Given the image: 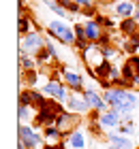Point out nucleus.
Segmentation results:
<instances>
[{
  "label": "nucleus",
  "instance_id": "obj_1",
  "mask_svg": "<svg viewBox=\"0 0 139 149\" xmlns=\"http://www.w3.org/2000/svg\"><path fill=\"white\" fill-rule=\"evenodd\" d=\"M47 34L56 40H60V43H64V45H75V40H77L75 38V30L64 19H49L47 22Z\"/></svg>",
  "mask_w": 139,
  "mask_h": 149
},
{
  "label": "nucleus",
  "instance_id": "obj_2",
  "mask_svg": "<svg viewBox=\"0 0 139 149\" xmlns=\"http://www.w3.org/2000/svg\"><path fill=\"white\" fill-rule=\"evenodd\" d=\"M41 92H43L45 96H49L54 100H58V102H62V104H66L68 96H71V90H68L66 83H64V81H60V79H49L43 85V90H41Z\"/></svg>",
  "mask_w": 139,
  "mask_h": 149
},
{
  "label": "nucleus",
  "instance_id": "obj_3",
  "mask_svg": "<svg viewBox=\"0 0 139 149\" xmlns=\"http://www.w3.org/2000/svg\"><path fill=\"white\" fill-rule=\"evenodd\" d=\"M43 139L45 136H41L32 126L19 124V143H24L26 149H39L41 145H43Z\"/></svg>",
  "mask_w": 139,
  "mask_h": 149
},
{
  "label": "nucleus",
  "instance_id": "obj_4",
  "mask_svg": "<svg viewBox=\"0 0 139 149\" xmlns=\"http://www.w3.org/2000/svg\"><path fill=\"white\" fill-rule=\"evenodd\" d=\"M77 124H79L77 115H75V113H68V111H62V113L58 115V119H56V128L60 130L62 139H66L68 134H73L75 130H77Z\"/></svg>",
  "mask_w": 139,
  "mask_h": 149
},
{
  "label": "nucleus",
  "instance_id": "obj_5",
  "mask_svg": "<svg viewBox=\"0 0 139 149\" xmlns=\"http://www.w3.org/2000/svg\"><path fill=\"white\" fill-rule=\"evenodd\" d=\"M81 60L86 62V66H88V70H94L99 64H103L105 62V58H103V49L96 43H90L86 49L81 51Z\"/></svg>",
  "mask_w": 139,
  "mask_h": 149
},
{
  "label": "nucleus",
  "instance_id": "obj_6",
  "mask_svg": "<svg viewBox=\"0 0 139 149\" xmlns=\"http://www.w3.org/2000/svg\"><path fill=\"white\" fill-rule=\"evenodd\" d=\"M60 74H62V81L66 83V87L75 94H83V90H86V85H83V77L79 72H75L73 68H60Z\"/></svg>",
  "mask_w": 139,
  "mask_h": 149
},
{
  "label": "nucleus",
  "instance_id": "obj_7",
  "mask_svg": "<svg viewBox=\"0 0 139 149\" xmlns=\"http://www.w3.org/2000/svg\"><path fill=\"white\" fill-rule=\"evenodd\" d=\"M45 43H47V38H43V34L41 32H30L28 36H24L22 38V49L28 53V56H34L39 49H43L45 47Z\"/></svg>",
  "mask_w": 139,
  "mask_h": 149
},
{
  "label": "nucleus",
  "instance_id": "obj_8",
  "mask_svg": "<svg viewBox=\"0 0 139 149\" xmlns=\"http://www.w3.org/2000/svg\"><path fill=\"white\" fill-rule=\"evenodd\" d=\"M126 92L128 90H120V87H109V90H103V98L109 109H120V107L126 102Z\"/></svg>",
  "mask_w": 139,
  "mask_h": 149
},
{
  "label": "nucleus",
  "instance_id": "obj_9",
  "mask_svg": "<svg viewBox=\"0 0 139 149\" xmlns=\"http://www.w3.org/2000/svg\"><path fill=\"white\" fill-rule=\"evenodd\" d=\"M81 96H83V100L90 104V109H94V111H99V113H105V111L109 109L107 102H105V98H103V94H99L94 87H86Z\"/></svg>",
  "mask_w": 139,
  "mask_h": 149
},
{
  "label": "nucleus",
  "instance_id": "obj_10",
  "mask_svg": "<svg viewBox=\"0 0 139 149\" xmlns=\"http://www.w3.org/2000/svg\"><path fill=\"white\" fill-rule=\"evenodd\" d=\"M66 111L68 113H75V115H86V113H90L92 109H90V104L83 100L81 94L71 92V96H68V100H66Z\"/></svg>",
  "mask_w": 139,
  "mask_h": 149
},
{
  "label": "nucleus",
  "instance_id": "obj_11",
  "mask_svg": "<svg viewBox=\"0 0 139 149\" xmlns=\"http://www.w3.org/2000/svg\"><path fill=\"white\" fill-rule=\"evenodd\" d=\"M122 124V115L118 113L116 109H107L105 113H101V119H99V126L103 130H118V126Z\"/></svg>",
  "mask_w": 139,
  "mask_h": 149
},
{
  "label": "nucleus",
  "instance_id": "obj_12",
  "mask_svg": "<svg viewBox=\"0 0 139 149\" xmlns=\"http://www.w3.org/2000/svg\"><path fill=\"white\" fill-rule=\"evenodd\" d=\"M83 28H86V38L88 43H99V38L103 36V26L96 22V19H88V22H83Z\"/></svg>",
  "mask_w": 139,
  "mask_h": 149
},
{
  "label": "nucleus",
  "instance_id": "obj_13",
  "mask_svg": "<svg viewBox=\"0 0 139 149\" xmlns=\"http://www.w3.org/2000/svg\"><path fill=\"white\" fill-rule=\"evenodd\" d=\"M135 11H137V4L131 2V0H116V4H114V13L118 17H122V19L133 17Z\"/></svg>",
  "mask_w": 139,
  "mask_h": 149
},
{
  "label": "nucleus",
  "instance_id": "obj_14",
  "mask_svg": "<svg viewBox=\"0 0 139 149\" xmlns=\"http://www.w3.org/2000/svg\"><path fill=\"white\" fill-rule=\"evenodd\" d=\"M107 141H109V145L114 147V149H135L133 139L124 136V134H118V132H109Z\"/></svg>",
  "mask_w": 139,
  "mask_h": 149
},
{
  "label": "nucleus",
  "instance_id": "obj_15",
  "mask_svg": "<svg viewBox=\"0 0 139 149\" xmlns=\"http://www.w3.org/2000/svg\"><path fill=\"white\" fill-rule=\"evenodd\" d=\"M118 28H120L122 36H131V34H135V32H139V22L135 17H126V19H120Z\"/></svg>",
  "mask_w": 139,
  "mask_h": 149
},
{
  "label": "nucleus",
  "instance_id": "obj_16",
  "mask_svg": "<svg viewBox=\"0 0 139 149\" xmlns=\"http://www.w3.org/2000/svg\"><path fill=\"white\" fill-rule=\"evenodd\" d=\"M30 32H34V30H32V19H30V15H28V13H26V15H24V13H19V19H17V34L24 38V36L30 34Z\"/></svg>",
  "mask_w": 139,
  "mask_h": 149
},
{
  "label": "nucleus",
  "instance_id": "obj_17",
  "mask_svg": "<svg viewBox=\"0 0 139 149\" xmlns=\"http://www.w3.org/2000/svg\"><path fill=\"white\" fill-rule=\"evenodd\" d=\"M66 141H68V147H73V149H83V147H86V136H83L79 130H75L73 134H68Z\"/></svg>",
  "mask_w": 139,
  "mask_h": 149
},
{
  "label": "nucleus",
  "instance_id": "obj_18",
  "mask_svg": "<svg viewBox=\"0 0 139 149\" xmlns=\"http://www.w3.org/2000/svg\"><path fill=\"white\" fill-rule=\"evenodd\" d=\"M30 98H32V107L34 109H41V107H45V102H47L45 94L41 90H37V87H30Z\"/></svg>",
  "mask_w": 139,
  "mask_h": 149
},
{
  "label": "nucleus",
  "instance_id": "obj_19",
  "mask_svg": "<svg viewBox=\"0 0 139 149\" xmlns=\"http://www.w3.org/2000/svg\"><path fill=\"white\" fill-rule=\"evenodd\" d=\"M43 136H45L47 143H58V141H62V134H60V130H58L56 126L43 128Z\"/></svg>",
  "mask_w": 139,
  "mask_h": 149
},
{
  "label": "nucleus",
  "instance_id": "obj_20",
  "mask_svg": "<svg viewBox=\"0 0 139 149\" xmlns=\"http://www.w3.org/2000/svg\"><path fill=\"white\" fill-rule=\"evenodd\" d=\"M34 66H37V60H34V56H19V74H22L24 70H34Z\"/></svg>",
  "mask_w": 139,
  "mask_h": 149
},
{
  "label": "nucleus",
  "instance_id": "obj_21",
  "mask_svg": "<svg viewBox=\"0 0 139 149\" xmlns=\"http://www.w3.org/2000/svg\"><path fill=\"white\" fill-rule=\"evenodd\" d=\"M45 4L49 6V11L54 13V15H58L60 19H68V13L62 9V4L58 2V0H45Z\"/></svg>",
  "mask_w": 139,
  "mask_h": 149
},
{
  "label": "nucleus",
  "instance_id": "obj_22",
  "mask_svg": "<svg viewBox=\"0 0 139 149\" xmlns=\"http://www.w3.org/2000/svg\"><path fill=\"white\" fill-rule=\"evenodd\" d=\"M118 134H124V136H133V134H135V124H133V117L122 119V124L118 126Z\"/></svg>",
  "mask_w": 139,
  "mask_h": 149
},
{
  "label": "nucleus",
  "instance_id": "obj_23",
  "mask_svg": "<svg viewBox=\"0 0 139 149\" xmlns=\"http://www.w3.org/2000/svg\"><path fill=\"white\" fill-rule=\"evenodd\" d=\"M58 2L62 4V9H64L68 15H71V13H73V15H79V13H81V6L75 2V0H58Z\"/></svg>",
  "mask_w": 139,
  "mask_h": 149
},
{
  "label": "nucleus",
  "instance_id": "obj_24",
  "mask_svg": "<svg viewBox=\"0 0 139 149\" xmlns=\"http://www.w3.org/2000/svg\"><path fill=\"white\" fill-rule=\"evenodd\" d=\"M32 107H17V119H19V124H28V121H32Z\"/></svg>",
  "mask_w": 139,
  "mask_h": 149
},
{
  "label": "nucleus",
  "instance_id": "obj_25",
  "mask_svg": "<svg viewBox=\"0 0 139 149\" xmlns=\"http://www.w3.org/2000/svg\"><path fill=\"white\" fill-rule=\"evenodd\" d=\"M34 60H37L39 66H43V64H47V62H49V60H54V58H52V53L47 51V47H43V49H39L37 53H34Z\"/></svg>",
  "mask_w": 139,
  "mask_h": 149
},
{
  "label": "nucleus",
  "instance_id": "obj_26",
  "mask_svg": "<svg viewBox=\"0 0 139 149\" xmlns=\"http://www.w3.org/2000/svg\"><path fill=\"white\" fill-rule=\"evenodd\" d=\"M96 22H99L105 30H114L116 26H118V24H116V19H111V17H107V15H99V17H96Z\"/></svg>",
  "mask_w": 139,
  "mask_h": 149
},
{
  "label": "nucleus",
  "instance_id": "obj_27",
  "mask_svg": "<svg viewBox=\"0 0 139 149\" xmlns=\"http://www.w3.org/2000/svg\"><path fill=\"white\" fill-rule=\"evenodd\" d=\"M101 49H103V58H105L107 62H114V60L118 58V53H120L116 47H101Z\"/></svg>",
  "mask_w": 139,
  "mask_h": 149
},
{
  "label": "nucleus",
  "instance_id": "obj_28",
  "mask_svg": "<svg viewBox=\"0 0 139 149\" xmlns=\"http://www.w3.org/2000/svg\"><path fill=\"white\" fill-rule=\"evenodd\" d=\"M17 107H32V98H30V90H22L19 92V104Z\"/></svg>",
  "mask_w": 139,
  "mask_h": 149
},
{
  "label": "nucleus",
  "instance_id": "obj_29",
  "mask_svg": "<svg viewBox=\"0 0 139 149\" xmlns=\"http://www.w3.org/2000/svg\"><path fill=\"white\" fill-rule=\"evenodd\" d=\"M66 145H68V141H66V139H62L60 143H45L43 149H64Z\"/></svg>",
  "mask_w": 139,
  "mask_h": 149
},
{
  "label": "nucleus",
  "instance_id": "obj_30",
  "mask_svg": "<svg viewBox=\"0 0 139 149\" xmlns=\"http://www.w3.org/2000/svg\"><path fill=\"white\" fill-rule=\"evenodd\" d=\"M99 47H111V36H109V32H103V36L99 38V43H96Z\"/></svg>",
  "mask_w": 139,
  "mask_h": 149
},
{
  "label": "nucleus",
  "instance_id": "obj_31",
  "mask_svg": "<svg viewBox=\"0 0 139 149\" xmlns=\"http://www.w3.org/2000/svg\"><path fill=\"white\" fill-rule=\"evenodd\" d=\"M26 79H28V85L34 87L37 85V70H26Z\"/></svg>",
  "mask_w": 139,
  "mask_h": 149
},
{
  "label": "nucleus",
  "instance_id": "obj_32",
  "mask_svg": "<svg viewBox=\"0 0 139 149\" xmlns=\"http://www.w3.org/2000/svg\"><path fill=\"white\" fill-rule=\"evenodd\" d=\"M45 47H47V51L52 53V58H54V60H58V49H56V45L52 43L49 38H47V43H45Z\"/></svg>",
  "mask_w": 139,
  "mask_h": 149
},
{
  "label": "nucleus",
  "instance_id": "obj_33",
  "mask_svg": "<svg viewBox=\"0 0 139 149\" xmlns=\"http://www.w3.org/2000/svg\"><path fill=\"white\" fill-rule=\"evenodd\" d=\"M81 15L94 17V15H96V9H94V6H86V9H81Z\"/></svg>",
  "mask_w": 139,
  "mask_h": 149
},
{
  "label": "nucleus",
  "instance_id": "obj_34",
  "mask_svg": "<svg viewBox=\"0 0 139 149\" xmlns=\"http://www.w3.org/2000/svg\"><path fill=\"white\" fill-rule=\"evenodd\" d=\"M75 2H77V4L81 6V9H86V6H92V4H94L92 0H75Z\"/></svg>",
  "mask_w": 139,
  "mask_h": 149
},
{
  "label": "nucleus",
  "instance_id": "obj_35",
  "mask_svg": "<svg viewBox=\"0 0 139 149\" xmlns=\"http://www.w3.org/2000/svg\"><path fill=\"white\" fill-rule=\"evenodd\" d=\"M135 19H137V22H139V4H137V11H135V15H133Z\"/></svg>",
  "mask_w": 139,
  "mask_h": 149
},
{
  "label": "nucleus",
  "instance_id": "obj_36",
  "mask_svg": "<svg viewBox=\"0 0 139 149\" xmlns=\"http://www.w3.org/2000/svg\"><path fill=\"white\" fill-rule=\"evenodd\" d=\"M99 2H101V4H109V2H111V0H99Z\"/></svg>",
  "mask_w": 139,
  "mask_h": 149
},
{
  "label": "nucleus",
  "instance_id": "obj_37",
  "mask_svg": "<svg viewBox=\"0 0 139 149\" xmlns=\"http://www.w3.org/2000/svg\"><path fill=\"white\" fill-rule=\"evenodd\" d=\"M17 149H26V147H24V143H17Z\"/></svg>",
  "mask_w": 139,
  "mask_h": 149
},
{
  "label": "nucleus",
  "instance_id": "obj_38",
  "mask_svg": "<svg viewBox=\"0 0 139 149\" xmlns=\"http://www.w3.org/2000/svg\"><path fill=\"white\" fill-rule=\"evenodd\" d=\"M107 149H114V147H111V145H109V147H107Z\"/></svg>",
  "mask_w": 139,
  "mask_h": 149
},
{
  "label": "nucleus",
  "instance_id": "obj_39",
  "mask_svg": "<svg viewBox=\"0 0 139 149\" xmlns=\"http://www.w3.org/2000/svg\"><path fill=\"white\" fill-rule=\"evenodd\" d=\"M135 149H139V147H135Z\"/></svg>",
  "mask_w": 139,
  "mask_h": 149
}]
</instances>
